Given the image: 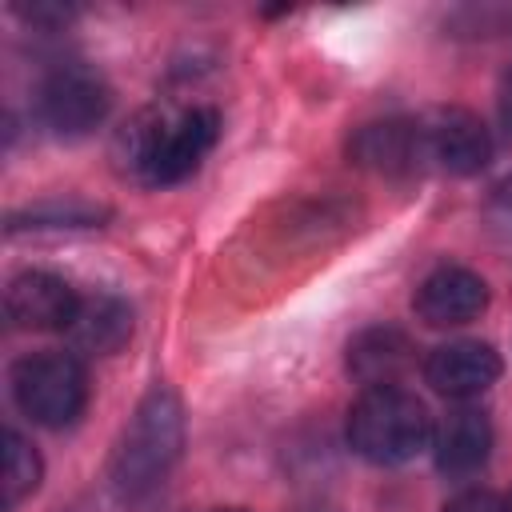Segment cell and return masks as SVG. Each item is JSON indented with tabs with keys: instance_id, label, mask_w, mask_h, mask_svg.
Segmentation results:
<instances>
[{
	"instance_id": "7",
	"label": "cell",
	"mask_w": 512,
	"mask_h": 512,
	"mask_svg": "<svg viewBox=\"0 0 512 512\" xmlns=\"http://www.w3.org/2000/svg\"><path fill=\"white\" fill-rule=\"evenodd\" d=\"M4 312L16 328H32V332L72 328V320L80 312V296L64 276L32 268V272H20L8 280Z\"/></svg>"
},
{
	"instance_id": "18",
	"label": "cell",
	"mask_w": 512,
	"mask_h": 512,
	"mask_svg": "<svg viewBox=\"0 0 512 512\" xmlns=\"http://www.w3.org/2000/svg\"><path fill=\"white\" fill-rule=\"evenodd\" d=\"M500 204H504V208L512 212V176H508V180L500 184Z\"/></svg>"
},
{
	"instance_id": "11",
	"label": "cell",
	"mask_w": 512,
	"mask_h": 512,
	"mask_svg": "<svg viewBox=\"0 0 512 512\" xmlns=\"http://www.w3.org/2000/svg\"><path fill=\"white\" fill-rule=\"evenodd\" d=\"M416 364V344L408 332L392 328V324H376L364 328L360 336L348 340V372L364 384V388H388L400 384V376Z\"/></svg>"
},
{
	"instance_id": "17",
	"label": "cell",
	"mask_w": 512,
	"mask_h": 512,
	"mask_svg": "<svg viewBox=\"0 0 512 512\" xmlns=\"http://www.w3.org/2000/svg\"><path fill=\"white\" fill-rule=\"evenodd\" d=\"M500 120L512 128V68H508L504 80H500Z\"/></svg>"
},
{
	"instance_id": "2",
	"label": "cell",
	"mask_w": 512,
	"mask_h": 512,
	"mask_svg": "<svg viewBox=\"0 0 512 512\" xmlns=\"http://www.w3.org/2000/svg\"><path fill=\"white\" fill-rule=\"evenodd\" d=\"M180 444H184V412H180V400L172 388H152L132 420L124 424L120 440H116V452H112V468H108V480L116 488L120 500H140L148 496L156 484H164L168 468L176 464L180 456Z\"/></svg>"
},
{
	"instance_id": "14",
	"label": "cell",
	"mask_w": 512,
	"mask_h": 512,
	"mask_svg": "<svg viewBox=\"0 0 512 512\" xmlns=\"http://www.w3.org/2000/svg\"><path fill=\"white\" fill-rule=\"evenodd\" d=\"M40 476H44V464H40V452L20 436V432H4V504H20L24 496H32L40 488Z\"/></svg>"
},
{
	"instance_id": "3",
	"label": "cell",
	"mask_w": 512,
	"mask_h": 512,
	"mask_svg": "<svg viewBox=\"0 0 512 512\" xmlns=\"http://www.w3.org/2000/svg\"><path fill=\"white\" fill-rule=\"evenodd\" d=\"M432 416L424 400L400 384L364 388L348 408V444L372 464H408L432 444Z\"/></svg>"
},
{
	"instance_id": "13",
	"label": "cell",
	"mask_w": 512,
	"mask_h": 512,
	"mask_svg": "<svg viewBox=\"0 0 512 512\" xmlns=\"http://www.w3.org/2000/svg\"><path fill=\"white\" fill-rule=\"evenodd\" d=\"M72 344L88 356H108L120 352L124 340L132 336V308L116 296H96V300H80V312L72 320Z\"/></svg>"
},
{
	"instance_id": "4",
	"label": "cell",
	"mask_w": 512,
	"mask_h": 512,
	"mask_svg": "<svg viewBox=\"0 0 512 512\" xmlns=\"http://www.w3.org/2000/svg\"><path fill=\"white\" fill-rule=\"evenodd\" d=\"M12 396L32 424L64 428L88 404V372L76 352H32L12 368Z\"/></svg>"
},
{
	"instance_id": "19",
	"label": "cell",
	"mask_w": 512,
	"mask_h": 512,
	"mask_svg": "<svg viewBox=\"0 0 512 512\" xmlns=\"http://www.w3.org/2000/svg\"><path fill=\"white\" fill-rule=\"evenodd\" d=\"M208 512H244V508H208Z\"/></svg>"
},
{
	"instance_id": "12",
	"label": "cell",
	"mask_w": 512,
	"mask_h": 512,
	"mask_svg": "<svg viewBox=\"0 0 512 512\" xmlns=\"http://www.w3.org/2000/svg\"><path fill=\"white\" fill-rule=\"evenodd\" d=\"M352 156L376 172H404L420 164V128L408 120H380L356 132Z\"/></svg>"
},
{
	"instance_id": "10",
	"label": "cell",
	"mask_w": 512,
	"mask_h": 512,
	"mask_svg": "<svg viewBox=\"0 0 512 512\" xmlns=\"http://www.w3.org/2000/svg\"><path fill=\"white\" fill-rule=\"evenodd\" d=\"M432 452H436V468L444 476H472L488 464L492 452V424L480 408L460 404L452 408L436 432H432Z\"/></svg>"
},
{
	"instance_id": "1",
	"label": "cell",
	"mask_w": 512,
	"mask_h": 512,
	"mask_svg": "<svg viewBox=\"0 0 512 512\" xmlns=\"http://www.w3.org/2000/svg\"><path fill=\"white\" fill-rule=\"evenodd\" d=\"M220 136V116L216 108H172V104H152L136 112L112 144V156L120 172L148 188L176 184L200 168V160L212 152Z\"/></svg>"
},
{
	"instance_id": "20",
	"label": "cell",
	"mask_w": 512,
	"mask_h": 512,
	"mask_svg": "<svg viewBox=\"0 0 512 512\" xmlns=\"http://www.w3.org/2000/svg\"><path fill=\"white\" fill-rule=\"evenodd\" d=\"M508 504H512V492H508Z\"/></svg>"
},
{
	"instance_id": "6",
	"label": "cell",
	"mask_w": 512,
	"mask_h": 512,
	"mask_svg": "<svg viewBox=\"0 0 512 512\" xmlns=\"http://www.w3.org/2000/svg\"><path fill=\"white\" fill-rule=\"evenodd\" d=\"M416 128H420V160L436 164L440 172L472 176L492 156L488 128L468 108H440L428 120H420Z\"/></svg>"
},
{
	"instance_id": "5",
	"label": "cell",
	"mask_w": 512,
	"mask_h": 512,
	"mask_svg": "<svg viewBox=\"0 0 512 512\" xmlns=\"http://www.w3.org/2000/svg\"><path fill=\"white\" fill-rule=\"evenodd\" d=\"M112 108V88L100 72L84 64H60L52 68L36 88V116L56 136H88L96 124H104Z\"/></svg>"
},
{
	"instance_id": "15",
	"label": "cell",
	"mask_w": 512,
	"mask_h": 512,
	"mask_svg": "<svg viewBox=\"0 0 512 512\" xmlns=\"http://www.w3.org/2000/svg\"><path fill=\"white\" fill-rule=\"evenodd\" d=\"M104 216H108V208L88 204V200H48V204H36L28 212H16L8 220V232H20V228H92Z\"/></svg>"
},
{
	"instance_id": "8",
	"label": "cell",
	"mask_w": 512,
	"mask_h": 512,
	"mask_svg": "<svg viewBox=\"0 0 512 512\" xmlns=\"http://www.w3.org/2000/svg\"><path fill=\"white\" fill-rule=\"evenodd\" d=\"M412 308L428 328H460L488 308V284L468 268L444 264L420 280Z\"/></svg>"
},
{
	"instance_id": "16",
	"label": "cell",
	"mask_w": 512,
	"mask_h": 512,
	"mask_svg": "<svg viewBox=\"0 0 512 512\" xmlns=\"http://www.w3.org/2000/svg\"><path fill=\"white\" fill-rule=\"evenodd\" d=\"M444 512H512V504H508V496H500L492 488H468V492L452 496L444 504Z\"/></svg>"
},
{
	"instance_id": "9",
	"label": "cell",
	"mask_w": 512,
	"mask_h": 512,
	"mask_svg": "<svg viewBox=\"0 0 512 512\" xmlns=\"http://www.w3.org/2000/svg\"><path fill=\"white\" fill-rule=\"evenodd\" d=\"M500 352L480 340H452L428 352L424 380L448 400H472L500 380Z\"/></svg>"
}]
</instances>
